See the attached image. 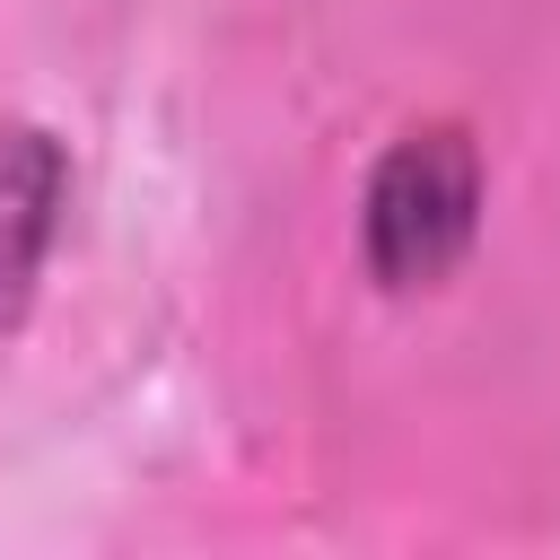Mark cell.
Returning a JSON list of instances; mask_svg holds the SVG:
<instances>
[{
	"label": "cell",
	"mask_w": 560,
	"mask_h": 560,
	"mask_svg": "<svg viewBox=\"0 0 560 560\" xmlns=\"http://www.w3.org/2000/svg\"><path fill=\"white\" fill-rule=\"evenodd\" d=\"M368 271L385 289H429L464 262L472 228H481V158L455 122H420L402 131L376 175H368Z\"/></svg>",
	"instance_id": "obj_1"
},
{
	"label": "cell",
	"mask_w": 560,
	"mask_h": 560,
	"mask_svg": "<svg viewBox=\"0 0 560 560\" xmlns=\"http://www.w3.org/2000/svg\"><path fill=\"white\" fill-rule=\"evenodd\" d=\"M61 184H70L61 149L26 122H0V315L44 271V245L61 228Z\"/></svg>",
	"instance_id": "obj_2"
}]
</instances>
